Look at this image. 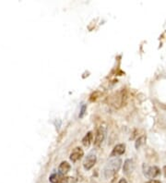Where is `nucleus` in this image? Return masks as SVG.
I'll return each mask as SVG.
<instances>
[{
  "instance_id": "8",
  "label": "nucleus",
  "mask_w": 166,
  "mask_h": 183,
  "mask_svg": "<svg viewBox=\"0 0 166 183\" xmlns=\"http://www.w3.org/2000/svg\"><path fill=\"white\" fill-rule=\"evenodd\" d=\"M70 170V165L68 163V162H62L59 165V168H58V171H59V174L63 175L65 176L66 174H68Z\"/></svg>"
},
{
  "instance_id": "12",
  "label": "nucleus",
  "mask_w": 166,
  "mask_h": 183,
  "mask_svg": "<svg viewBox=\"0 0 166 183\" xmlns=\"http://www.w3.org/2000/svg\"><path fill=\"white\" fill-rule=\"evenodd\" d=\"M146 140V137L145 136H141L139 137L138 140H137V143H136V148H139L140 145H142L144 143V141Z\"/></svg>"
},
{
  "instance_id": "11",
  "label": "nucleus",
  "mask_w": 166,
  "mask_h": 183,
  "mask_svg": "<svg viewBox=\"0 0 166 183\" xmlns=\"http://www.w3.org/2000/svg\"><path fill=\"white\" fill-rule=\"evenodd\" d=\"M91 141H92V133L88 132L87 134L84 136V138L82 139V143H83V145H84V146L88 147L91 143Z\"/></svg>"
},
{
  "instance_id": "2",
  "label": "nucleus",
  "mask_w": 166,
  "mask_h": 183,
  "mask_svg": "<svg viewBox=\"0 0 166 183\" xmlns=\"http://www.w3.org/2000/svg\"><path fill=\"white\" fill-rule=\"evenodd\" d=\"M161 174V169L156 165L152 166H146L144 168V175L148 179H155Z\"/></svg>"
},
{
  "instance_id": "9",
  "label": "nucleus",
  "mask_w": 166,
  "mask_h": 183,
  "mask_svg": "<svg viewBox=\"0 0 166 183\" xmlns=\"http://www.w3.org/2000/svg\"><path fill=\"white\" fill-rule=\"evenodd\" d=\"M124 151H126V146H124V144H117L114 146L113 150V154L121 155L124 153Z\"/></svg>"
},
{
  "instance_id": "16",
  "label": "nucleus",
  "mask_w": 166,
  "mask_h": 183,
  "mask_svg": "<svg viewBox=\"0 0 166 183\" xmlns=\"http://www.w3.org/2000/svg\"><path fill=\"white\" fill-rule=\"evenodd\" d=\"M163 173H164V176H165V178H166V165L163 166Z\"/></svg>"
},
{
  "instance_id": "14",
  "label": "nucleus",
  "mask_w": 166,
  "mask_h": 183,
  "mask_svg": "<svg viewBox=\"0 0 166 183\" xmlns=\"http://www.w3.org/2000/svg\"><path fill=\"white\" fill-rule=\"evenodd\" d=\"M146 183H162V182L160 180H158V179H151Z\"/></svg>"
},
{
  "instance_id": "6",
  "label": "nucleus",
  "mask_w": 166,
  "mask_h": 183,
  "mask_svg": "<svg viewBox=\"0 0 166 183\" xmlns=\"http://www.w3.org/2000/svg\"><path fill=\"white\" fill-rule=\"evenodd\" d=\"M83 154H84L83 150L79 147H76L70 154V160L72 162H77L83 156Z\"/></svg>"
},
{
  "instance_id": "4",
  "label": "nucleus",
  "mask_w": 166,
  "mask_h": 183,
  "mask_svg": "<svg viewBox=\"0 0 166 183\" xmlns=\"http://www.w3.org/2000/svg\"><path fill=\"white\" fill-rule=\"evenodd\" d=\"M96 161H97L96 155L90 154H89L86 157L84 163H83V166H84V168L86 170H90V169H91L94 166V165L96 164Z\"/></svg>"
},
{
  "instance_id": "5",
  "label": "nucleus",
  "mask_w": 166,
  "mask_h": 183,
  "mask_svg": "<svg viewBox=\"0 0 166 183\" xmlns=\"http://www.w3.org/2000/svg\"><path fill=\"white\" fill-rule=\"evenodd\" d=\"M71 178H66L61 174H53L50 176L49 180L51 183H68Z\"/></svg>"
},
{
  "instance_id": "1",
  "label": "nucleus",
  "mask_w": 166,
  "mask_h": 183,
  "mask_svg": "<svg viewBox=\"0 0 166 183\" xmlns=\"http://www.w3.org/2000/svg\"><path fill=\"white\" fill-rule=\"evenodd\" d=\"M122 161L120 158H114L106 164L103 168V176L105 179H110L118 172Z\"/></svg>"
},
{
  "instance_id": "7",
  "label": "nucleus",
  "mask_w": 166,
  "mask_h": 183,
  "mask_svg": "<svg viewBox=\"0 0 166 183\" xmlns=\"http://www.w3.org/2000/svg\"><path fill=\"white\" fill-rule=\"evenodd\" d=\"M133 170H134V163H133L131 159H127L124 164L123 171L126 175H129Z\"/></svg>"
},
{
  "instance_id": "15",
  "label": "nucleus",
  "mask_w": 166,
  "mask_h": 183,
  "mask_svg": "<svg viewBox=\"0 0 166 183\" xmlns=\"http://www.w3.org/2000/svg\"><path fill=\"white\" fill-rule=\"evenodd\" d=\"M118 183H127V181L124 179H121L120 180H119V182Z\"/></svg>"
},
{
  "instance_id": "13",
  "label": "nucleus",
  "mask_w": 166,
  "mask_h": 183,
  "mask_svg": "<svg viewBox=\"0 0 166 183\" xmlns=\"http://www.w3.org/2000/svg\"><path fill=\"white\" fill-rule=\"evenodd\" d=\"M86 105H82V107H81V111H80V114H79V118H82L83 116V115L85 114V111H86Z\"/></svg>"
},
{
  "instance_id": "3",
  "label": "nucleus",
  "mask_w": 166,
  "mask_h": 183,
  "mask_svg": "<svg viewBox=\"0 0 166 183\" xmlns=\"http://www.w3.org/2000/svg\"><path fill=\"white\" fill-rule=\"evenodd\" d=\"M106 136V128L104 126H100L96 131L95 135V140H94V144L96 146H100L102 143L104 141Z\"/></svg>"
},
{
  "instance_id": "10",
  "label": "nucleus",
  "mask_w": 166,
  "mask_h": 183,
  "mask_svg": "<svg viewBox=\"0 0 166 183\" xmlns=\"http://www.w3.org/2000/svg\"><path fill=\"white\" fill-rule=\"evenodd\" d=\"M124 95L122 94V93H119V94H116V96L115 97H114V105L115 106V107H119L120 105H123V101H124Z\"/></svg>"
}]
</instances>
